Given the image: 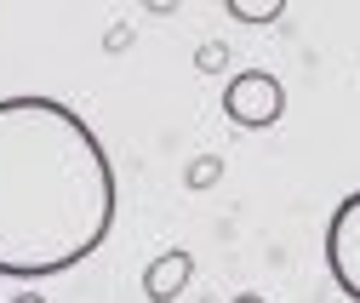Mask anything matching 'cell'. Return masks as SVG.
Returning <instances> with one entry per match:
<instances>
[{
  "mask_svg": "<svg viewBox=\"0 0 360 303\" xmlns=\"http://www.w3.org/2000/svg\"><path fill=\"white\" fill-rule=\"evenodd\" d=\"M115 229V166L103 138L46 92L0 98V275L52 281Z\"/></svg>",
  "mask_w": 360,
  "mask_h": 303,
  "instance_id": "1",
  "label": "cell"
},
{
  "mask_svg": "<svg viewBox=\"0 0 360 303\" xmlns=\"http://www.w3.org/2000/svg\"><path fill=\"white\" fill-rule=\"evenodd\" d=\"M223 115L235 126H246V132H263V126H275L286 115V86L269 69H240L223 86Z\"/></svg>",
  "mask_w": 360,
  "mask_h": 303,
  "instance_id": "2",
  "label": "cell"
},
{
  "mask_svg": "<svg viewBox=\"0 0 360 303\" xmlns=\"http://www.w3.org/2000/svg\"><path fill=\"white\" fill-rule=\"evenodd\" d=\"M326 269L349 303H360V189L338 200L332 224H326Z\"/></svg>",
  "mask_w": 360,
  "mask_h": 303,
  "instance_id": "3",
  "label": "cell"
},
{
  "mask_svg": "<svg viewBox=\"0 0 360 303\" xmlns=\"http://www.w3.org/2000/svg\"><path fill=\"white\" fill-rule=\"evenodd\" d=\"M189 281H195V257L184 246H172V252H160L155 264L143 269V297L149 303H177Z\"/></svg>",
  "mask_w": 360,
  "mask_h": 303,
  "instance_id": "4",
  "label": "cell"
},
{
  "mask_svg": "<svg viewBox=\"0 0 360 303\" xmlns=\"http://www.w3.org/2000/svg\"><path fill=\"white\" fill-rule=\"evenodd\" d=\"M212 183H223V155H195L189 166H184V189H212Z\"/></svg>",
  "mask_w": 360,
  "mask_h": 303,
  "instance_id": "5",
  "label": "cell"
},
{
  "mask_svg": "<svg viewBox=\"0 0 360 303\" xmlns=\"http://www.w3.org/2000/svg\"><path fill=\"white\" fill-rule=\"evenodd\" d=\"M229 18H240V23H275V18H286V0H229Z\"/></svg>",
  "mask_w": 360,
  "mask_h": 303,
  "instance_id": "6",
  "label": "cell"
},
{
  "mask_svg": "<svg viewBox=\"0 0 360 303\" xmlns=\"http://www.w3.org/2000/svg\"><path fill=\"white\" fill-rule=\"evenodd\" d=\"M195 69L200 75H223V69H229V46H223V40H206V46L195 52Z\"/></svg>",
  "mask_w": 360,
  "mask_h": 303,
  "instance_id": "7",
  "label": "cell"
},
{
  "mask_svg": "<svg viewBox=\"0 0 360 303\" xmlns=\"http://www.w3.org/2000/svg\"><path fill=\"white\" fill-rule=\"evenodd\" d=\"M126 40H131V29H126V23H115V29H109V52H120Z\"/></svg>",
  "mask_w": 360,
  "mask_h": 303,
  "instance_id": "8",
  "label": "cell"
},
{
  "mask_svg": "<svg viewBox=\"0 0 360 303\" xmlns=\"http://www.w3.org/2000/svg\"><path fill=\"white\" fill-rule=\"evenodd\" d=\"M6 303H46V292H12Z\"/></svg>",
  "mask_w": 360,
  "mask_h": 303,
  "instance_id": "9",
  "label": "cell"
},
{
  "mask_svg": "<svg viewBox=\"0 0 360 303\" xmlns=\"http://www.w3.org/2000/svg\"><path fill=\"white\" fill-rule=\"evenodd\" d=\"M229 303H269V297H263V292H235Z\"/></svg>",
  "mask_w": 360,
  "mask_h": 303,
  "instance_id": "10",
  "label": "cell"
}]
</instances>
